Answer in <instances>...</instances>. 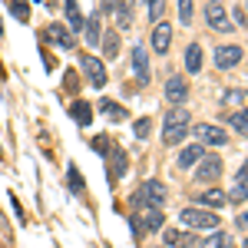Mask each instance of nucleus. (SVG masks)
Here are the masks:
<instances>
[{
	"label": "nucleus",
	"mask_w": 248,
	"mask_h": 248,
	"mask_svg": "<svg viewBox=\"0 0 248 248\" xmlns=\"http://www.w3.org/2000/svg\"><path fill=\"white\" fill-rule=\"evenodd\" d=\"M136 205H139V209H162V205H166V186H162L159 179L142 182L139 192H136Z\"/></svg>",
	"instance_id": "f257e3e1"
},
{
	"label": "nucleus",
	"mask_w": 248,
	"mask_h": 248,
	"mask_svg": "<svg viewBox=\"0 0 248 248\" xmlns=\"http://www.w3.org/2000/svg\"><path fill=\"white\" fill-rule=\"evenodd\" d=\"M179 222H186L192 232H195V229H218V215L209 212V209H199V205H195V209H192V205H189V209H182Z\"/></svg>",
	"instance_id": "f03ea898"
},
{
	"label": "nucleus",
	"mask_w": 248,
	"mask_h": 248,
	"mask_svg": "<svg viewBox=\"0 0 248 248\" xmlns=\"http://www.w3.org/2000/svg\"><path fill=\"white\" fill-rule=\"evenodd\" d=\"M189 133L195 136L199 142H205V146H225V142H229L225 129H222V126H209V123H195V126H189Z\"/></svg>",
	"instance_id": "7ed1b4c3"
},
{
	"label": "nucleus",
	"mask_w": 248,
	"mask_h": 248,
	"mask_svg": "<svg viewBox=\"0 0 248 248\" xmlns=\"http://www.w3.org/2000/svg\"><path fill=\"white\" fill-rule=\"evenodd\" d=\"M195 166H199V169H195V179H199V182H215V179L222 175V159H218V155H202Z\"/></svg>",
	"instance_id": "20e7f679"
},
{
	"label": "nucleus",
	"mask_w": 248,
	"mask_h": 248,
	"mask_svg": "<svg viewBox=\"0 0 248 248\" xmlns=\"http://www.w3.org/2000/svg\"><path fill=\"white\" fill-rule=\"evenodd\" d=\"M205 20H209L212 30H222V33H232V20L225 14V7L218 3V0H212L209 7H205Z\"/></svg>",
	"instance_id": "39448f33"
},
{
	"label": "nucleus",
	"mask_w": 248,
	"mask_h": 248,
	"mask_svg": "<svg viewBox=\"0 0 248 248\" xmlns=\"http://www.w3.org/2000/svg\"><path fill=\"white\" fill-rule=\"evenodd\" d=\"M238 63H242V46H235V43L215 46V66H218V70H232V66H238Z\"/></svg>",
	"instance_id": "423d86ee"
},
{
	"label": "nucleus",
	"mask_w": 248,
	"mask_h": 248,
	"mask_svg": "<svg viewBox=\"0 0 248 248\" xmlns=\"http://www.w3.org/2000/svg\"><path fill=\"white\" fill-rule=\"evenodd\" d=\"M166 99L175 103V106H182V103L189 99V83H186L182 77H169L166 79Z\"/></svg>",
	"instance_id": "0eeeda50"
},
{
	"label": "nucleus",
	"mask_w": 248,
	"mask_h": 248,
	"mask_svg": "<svg viewBox=\"0 0 248 248\" xmlns=\"http://www.w3.org/2000/svg\"><path fill=\"white\" fill-rule=\"evenodd\" d=\"M83 70H86V77H90V83H93L96 90H99V86H106V66H103V60L83 57Z\"/></svg>",
	"instance_id": "6e6552de"
},
{
	"label": "nucleus",
	"mask_w": 248,
	"mask_h": 248,
	"mask_svg": "<svg viewBox=\"0 0 248 248\" xmlns=\"http://www.w3.org/2000/svg\"><path fill=\"white\" fill-rule=\"evenodd\" d=\"M43 37L50 40V43H57V46H63V50L73 46V33H70L66 27H60V23H50V27L43 30Z\"/></svg>",
	"instance_id": "1a4fd4ad"
},
{
	"label": "nucleus",
	"mask_w": 248,
	"mask_h": 248,
	"mask_svg": "<svg viewBox=\"0 0 248 248\" xmlns=\"http://www.w3.org/2000/svg\"><path fill=\"white\" fill-rule=\"evenodd\" d=\"M133 70L139 83H149V57H146V46H139V43L133 46Z\"/></svg>",
	"instance_id": "9d476101"
},
{
	"label": "nucleus",
	"mask_w": 248,
	"mask_h": 248,
	"mask_svg": "<svg viewBox=\"0 0 248 248\" xmlns=\"http://www.w3.org/2000/svg\"><path fill=\"white\" fill-rule=\"evenodd\" d=\"M169 43H172V27H169V23H155V30H153V50H155V53H166V50H169Z\"/></svg>",
	"instance_id": "9b49d317"
},
{
	"label": "nucleus",
	"mask_w": 248,
	"mask_h": 248,
	"mask_svg": "<svg viewBox=\"0 0 248 248\" xmlns=\"http://www.w3.org/2000/svg\"><path fill=\"white\" fill-rule=\"evenodd\" d=\"M166 245L169 248H192L195 235L192 232H179V229H166Z\"/></svg>",
	"instance_id": "f8f14e48"
},
{
	"label": "nucleus",
	"mask_w": 248,
	"mask_h": 248,
	"mask_svg": "<svg viewBox=\"0 0 248 248\" xmlns=\"http://www.w3.org/2000/svg\"><path fill=\"white\" fill-rule=\"evenodd\" d=\"M225 202H229V199H225V192L222 189H209V192H202V195H199V209H222V205H225Z\"/></svg>",
	"instance_id": "ddd939ff"
},
{
	"label": "nucleus",
	"mask_w": 248,
	"mask_h": 248,
	"mask_svg": "<svg viewBox=\"0 0 248 248\" xmlns=\"http://www.w3.org/2000/svg\"><path fill=\"white\" fill-rule=\"evenodd\" d=\"M70 116L77 119L79 126H90V119H93V106L83 103V99H77V103H70Z\"/></svg>",
	"instance_id": "4468645a"
},
{
	"label": "nucleus",
	"mask_w": 248,
	"mask_h": 248,
	"mask_svg": "<svg viewBox=\"0 0 248 248\" xmlns=\"http://www.w3.org/2000/svg\"><path fill=\"white\" fill-rule=\"evenodd\" d=\"M202 155H205V153H202V142H192L189 149H182V153H179V169H189V166H195Z\"/></svg>",
	"instance_id": "2eb2a0df"
},
{
	"label": "nucleus",
	"mask_w": 248,
	"mask_h": 248,
	"mask_svg": "<svg viewBox=\"0 0 248 248\" xmlns=\"http://www.w3.org/2000/svg\"><path fill=\"white\" fill-rule=\"evenodd\" d=\"M186 70L189 73H199L202 70V46L199 43H189V50H186Z\"/></svg>",
	"instance_id": "dca6fc26"
},
{
	"label": "nucleus",
	"mask_w": 248,
	"mask_h": 248,
	"mask_svg": "<svg viewBox=\"0 0 248 248\" xmlns=\"http://www.w3.org/2000/svg\"><path fill=\"white\" fill-rule=\"evenodd\" d=\"M186 136H189V126H166L162 129V142L166 146H179Z\"/></svg>",
	"instance_id": "f3484780"
},
{
	"label": "nucleus",
	"mask_w": 248,
	"mask_h": 248,
	"mask_svg": "<svg viewBox=\"0 0 248 248\" xmlns=\"http://www.w3.org/2000/svg\"><path fill=\"white\" fill-rule=\"evenodd\" d=\"M83 33H86V43H99L103 40V27H99V14H93V17L83 23Z\"/></svg>",
	"instance_id": "a211bd4d"
},
{
	"label": "nucleus",
	"mask_w": 248,
	"mask_h": 248,
	"mask_svg": "<svg viewBox=\"0 0 248 248\" xmlns=\"http://www.w3.org/2000/svg\"><path fill=\"white\" fill-rule=\"evenodd\" d=\"M225 119H229L232 129H238L242 136H248V106H245V109H235V113H229Z\"/></svg>",
	"instance_id": "6ab92c4d"
},
{
	"label": "nucleus",
	"mask_w": 248,
	"mask_h": 248,
	"mask_svg": "<svg viewBox=\"0 0 248 248\" xmlns=\"http://www.w3.org/2000/svg\"><path fill=\"white\" fill-rule=\"evenodd\" d=\"M99 109H103V113H109V119H113V123H123V119L129 116L123 106H119V103H113V99H103V103H99Z\"/></svg>",
	"instance_id": "aec40b11"
},
{
	"label": "nucleus",
	"mask_w": 248,
	"mask_h": 248,
	"mask_svg": "<svg viewBox=\"0 0 248 248\" xmlns=\"http://www.w3.org/2000/svg\"><path fill=\"white\" fill-rule=\"evenodd\" d=\"M126 166H129L126 153H123V149H116V153H113V172H109V179H123V175H126Z\"/></svg>",
	"instance_id": "412c9836"
},
{
	"label": "nucleus",
	"mask_w": 248,
	"mask_h": 248,
	"mask_svg": "<svg viewBox=\"0 0 248 248\" xmlns=\"http://www.w3.org/2000/svg\"><path fill=\"white\" fill-rule=\"evenodd\" d=\"M63 3H66V20H70V27H73V30H83V14H79L77 0H63Z\"/></svg>",
	"instance_id": "4be33fe9"
},
{
	"label": "nucleus",
	"mask_w": 248,
	"mask_h": 248,
	"mask_svg": "<svg viewBox=\"0 0 248 248\" xmlns=\"http://www.w3.org/2000/svg\"><path fill=\"white\" fill-rule=\"evenodd\" d=\"M103 53L109 60H116V53H119V46H123V40H119V33H103Z\"/></svg>",
	"instance_id": "5701e85b"
},
{
	"label": "nucleus",
	"mask_w": 248,
	"mask_h": 248,
	"mask_svg": "<svg viewBox=\"0 0 248 248\" xmlns=\"http://www.w3.org/2000/svg\"><path fill=\"white\" fill-rule=\"evenodd\" d=\"M142 222H146V225H142L146 232L162 229V212H159V209H146V218H142Z\"/></svg>",
	"instance_id": "b1692460"
},
{
	"label": "nucleus",
	"mask_w": 248,
	"mask_h": 248,
	"mask_svg": "<svg viewBox=\"0 0 248 248\" xmlns=\"http://www.w3.org/2000/svg\"><path fill=\"white\" fill-rule=\"evenodd\" d=\"M166 126H189V113H186V109H172V113H166Z\"/></svg>",
	"instance_id": "393cba45"
},
{
	"label": "nucleus",
	"mask_w": 248,
	"mask_h": 248,
	"mask_svg": "<svg viewBox=\"0 0 248 248\" xmlns=\"http://www.w3.org/2000/svg\"><path fill=\"white\" fill-rule=\"evenodd\" d=\"M192 14H195V3L192 0H179V20L186 27H192Z\"/></svg>",
	"instance_id": "a878e982"
},
{
	"label": "nucleus",
	"mask_w": 248,
	"mask_h": 248,
	"mask_svg": "<svg viewBox=\"0 0 248 248\" xmlns=\"http://www.w3.org/2000/svg\"><path fill=\"white\" fill-rule=\"evenodd\" d=\"M202 248H229V235L225 232H215V235H209L202 242Z\"/></svg>",
	"instance_id": "bb28decb"
},
{
	"label": "nucleus",
	"mask_w": 248,
	"mask_h": 248,
	"mask_svg": "<svg viewBox=\"0 0 248 248\" xmlns=\"http://www.w3.org/2000/svg\"><path fill=\"white\" fill-rule=\"evenodd\" d=\"M10 14H14V17H17L20 23H27V20H30V10H27V0H14V3H10Z\"/></svg>",
	"instance_id": "cd10ccee"
},
{
	"label": "nucleus",
	"mask_w": 248,
	"mask_h": 248,
	"mask_svg": "<svg viewBox=\"0 0 248 248\" xmlns=\"http://www.w3.org/2000/svg\"><path fill=\"white\" fill-rule=\"evenodd\" d=\"M116 14H119V27L126 30V27L133 23V3H129V0H123V7H119Z\"/></svg>",
	"instance_id": "c85d7f7f"
},
{
	"label": "nucleus",
	"mask_w": 248,
	"mask_h": 248,
	"mask_svg": "<svg viewBox=\"0 0 248 248\" xmlns=\"http://www.w3.org/2000/svg\"><path fill=\"white\" fill-rule=\"evenodd\" d=\"M133 133H136V139H146V136L153 133V123H149V119H139L133 126Z\"/></svg>",
	"instance_id": "c756f323"
},
{
	"label": "nucleus",
	"mask_w": 248,
	"mask_h": 248,
	"mask_svg": "<svg viewBox=\"0 0 248 248\" xmlns=\"http://www.w3.org/2000/svg\"><path fill=\"white\" fill-rule=\"evenodd\" d=\"M242 99H245V90H229V93L222 96L225 106H235V103H242Z\"/></svg>",
	"instance_id": "7c9ffc66"
},
{
	"label": "nucleus",
	"mask_w": 248,
	"mask_h": 248,
	"mask_svg": "<svg viewBox=\"0 0 248 248\" xmlns=\"http://www.w3.org/2000/svg\"><path fill=\"white\" fill-rule=\"evenodd\" d=\"M245 195H248V186H242V182H235V189H232L229 195H225V199H229V202H242Z\"/></svg>",
	"instance_id": "2f4dec72"
},
{
	"label": "nucleus",
	"mask_w": 248,
	"mask_h": 248,
	"mask_svg": "<svg viewBox=\"0 0 248 248\" xmlns=\"http://www.w3.org/2000/svg\"><path fill=\"white\" fill-rule=\"evenodd\" d=\"M162 7H166V0H153V3H149V20H155V23H159V17H162Z\"/></svg>",
	"instance_id": "473e14b6"
},
{
	"label": "nucleus",
	"mask_w": 248,
	"mask_h": 248,
	"mask_svg": "<svg viewBox=\"0 0 248 248\" xmlns=\"http://www.w3.org/2000/svg\"><path fill=\"white\" fill-rule=\"evenodd\" d=\"M93 149L106 155V153H109V139H106V136H96V139H93Z\"/></svg>",
	"instance_id": "72a5a7b5"
},
{
	"label": "nucleus",
	"mask_w": 248,
	"mask_h": 248,
	"mask_svg": "<svg viewBox=\"0 0 248 248\" xmlns=\"http://www.w3.org/2000/svg\"><path fill=\"white\" fill-rule=\"evenodd\" d=\"M70 186H73V192H83V182H79V172L70 166Z\"/></svg>",
	"instance_id": "f704fd0d"
},
{
	"label": "nucleus",
	"mask_w": 248,
	"mask_h": 248,
	"mask_svg": "<svg viewBox=\"0 0 248 248\" xmlns=\"http://www.w3.org/2000/svg\"><path fill=\"white\" fill-rule=\"evenodd\" d=\"M238 182H242V186H248V159L242 162V169H238Z\"/></svg>",
	"instance_id": "c9c22d12"
},
{
	"label": "nucleus",
	"mask_w": 248,
	"mask_h": 248,
	"mask_svg": "<svg viewBox=\"0 0 248 248\" xmlns=\"http://www.w3.org/2000/svg\"><path fill=\"white\" fill-rule=\"evenodd\" d=\"M123 7V0H106V10H119Z\"/></svg>",
	"instance_id": "e433bc0d"
},
{
	"label": "nucleus",
	"mask_w": 248,
	"mask_h": 248,
	"mask_svg": "<svg viewBox=\"0 0 248 248\" xmlns=\"http://www.w3.org/2000/svg\"><path fill=\"white\" fill-rule=\"evenodd\" d=\"M238 225H242V229L248 225V212H242V218H238Z\"/></svg>",
	"instance_id": "4c0bfd02"
},
{
	"label": "nucleus",
	"mask_w": 248,
	"mask_h": 248,
	"mask_svg": "<svg viewBox=\"0 0 248 248\" xmlns=\"http://www.w3.org/2000/svg\"><path fill=\"white\" fill-rule=\"evenodd\" d=\"M245 248H248V238H245Z\"/></svg>",
	"instance_id": "58836bf2"
},
{
	"label": "nucleus",
	"mask_w": 248,
	"mask_h": 248,
	"mask_svg": "<svg viewBox=\"0 0 248 248\" xmlns=\"http://www.w3.org/2000/svg\"><path fill=\"white\" fill-rule=\"evenodd\" d=\"M146 3H153V0H146Z\"/></svg>",
	"instance_id": "ea45409f"
}]
</instances>
